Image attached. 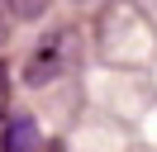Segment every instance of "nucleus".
<instances>
[{
    "label": "nucleus",
    "mask_w": 157,
    "mask_h": 152,
    "mask_svg": "<svg viewBox=\"0 0 157 152\" xmlns=\"http://www.w3.org/2000/svg\"><path fill=\"white\" fill-rule=\"evenodd\" d=\"M67 57H71V33H52L48 43H38V48L29 52V62H24V81H29V86L57 81L62 66H67Z\"/></svg>",
    "instance_id": "f257e3e1"
},
{
    "label": "nucleus",
    "mask_w": 157,
    "mask_h": 152,
    "mask_svg": "<svg viewBox=\"0 0 157 152\" xmlns=\"http://www.w3.org/2000/svg\"><path fill=\"white\" fill-rule=\"evenodd\" d=\"M0 152H43L38 124H33L29 114H14V119L0 128Z\"/></svg>",
    "instance_id": "f03ea898"
},
{
    "label": "nucleus",
    "mask_w": 157,
    "mask_h": 152,
    "mask_svg": "<svg viewBox=\"0 0 157 152\" xmlns=\"http://www.w3.org/2000/svg\"><path fill=\"white\" fill-rule=\"evenodd\" d=\"M5 114H10V71L0 66V119H5Z\"/></svg>",
    "instance_id": "7ed1b4c3"
},
{
    "label": "nucleus",
    "mask_w": 157,
    "mask_h": 152,
    "mask_svg": "<svg viewBox=\"0 0 157 152\" xmlns=\"http://www.w3.org/2000/svg\"><path fill=\"white\" fill-rule=\"evenodd\" d=\"M5 33H10V14L0 10V43H5Z\"/></svg>",
    "instance_id": "20e7f679"
},
{
    "label": "nucleus",
    "mask_w": 157,
    "mask_h": 152,
    "mask_svg": "<svg viewBox=\"0 0 157 152\" xmlns=\"http://www.w3.org/2000/svg\"><path fill=\"white\" fill-rule=\"evenodd\" d=\"M48 152H67V147H62V142H52V147H48Z\"/></svg>",
    "instance_id": "39448f33"
}]
</instances>
